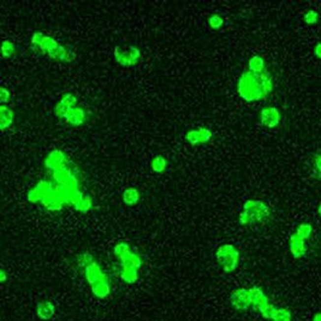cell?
Masks as SVG:
<instances>
[{"label":"cell","mask_w":321,"mask_h":321,"mask_svg":"<svg viewBox=\"0 0 321 321\" xmlns=\"http://www.w3.org/2000/svg\"><path fill=\"white\" fill-rule=\"evenodd\" d=\"M273 91V80L267 70L261 73L250 72L249 70L241 75L237 84L238 95L248 102L265 100Z\"/></svg>","instance_id":"cell-1"},{"label":"cell","mask_w":321,"mask_h":321,"mask_svg":"<svg viewBox=\"0 0 321 321\" xmlns=\"http://www.w3.org/2000/svg\"><path fill=\"white\" fill-rule=\"evenodd\" d=\"M271 217V208L261 200H248L243 203V209L238 216V223L242 226L262 224Z\"/></svg>","instance_id":"cell-2"},{"label":"cell","mask_w":321,"mask_h":321,"mask_svg":"<svg viewBox=\"0 0 321 321\" xmlns=\"http://www.w3.org/2000/svg\"><path fill=\"white\" fill-rule=\"evenodd\" d=\"M216 259L218 265L222 267L225 273H232L238 267L241 253H239V250L233 244L225 243L218 247L216 252Z\"/></svg>","instance_id":"cell-3"},{"label":"cell","mask_w":321,"mask_h":321,"mask_svg":"<svg viewBox=\"0 0 321 321\" xmlns=\"http://www.w3.org/2000/svg\"><path fill=\"white\" fill-rule=\"evenodd\" d=\"M116 62L124 67H131L141 61V51L134 45L117 46L113 51Z\"/></svg>","instance_id":"cell-4"},{"label":"cell","mask_w":321,"mask_h":321,"mask_svg":"<svg viewBox=\"0 0 321 321\" xmlns=\"http://www.w3.org/2000/svg\"><path fill=\"white\" fill-rule=\"evenodd\" d=\"M228 301H230L231 307L237 312H246L248 311L250 307H253L249 288L248 289H247V288H238V289H235L231 292Z\"/></svg>","instance_id":"cell-5"},{"label":"cell","mask_w":321,"mask_h":321,"mask_svg":"<svg viewBox=\"0 0 321 321\" xmlns=\"http://www.w3.org/2000/svg\"><path fill=\"white\" fill-rule=\"evenodd\" d=\"M78 100L72 93H65L62 95V97L59 99V101L57 102L54 106V114L57 118L59 119H66L67 114L71 112L72 110H75L76 107H78Z\"/></svg>","instance_id":"cell-6"},{"label":"cell","mask_w":321,"mask_h":321,"mask_svg":"<svg viewBox=\"0 0 321 321\" xmlns=\"http://www.w3.org/2000/svg\"><path fill=\"white\" fill-rule=\"evenodd\" d=\"M259 121L261 125L268 129H274L280 124L282 114L276 106H266L259 113Z\"/></svg>","instance_id":"cell-7"},{"label":"cell","mask_w":321,"mask_h":321,"mask_svg":"<svg viewBox=\"0 0 321 321\" xmlns=\"http://www.w3.org/2000/svg\"><path fill=\"white\" fill-rule=\"evenodd\" d=\"M31 42L32 46H35L40 52L46 54V56L59 43L56 39H53L52 36H48V35H46L45 32H35L34 34H32Z\"/></svg>","instance_id":"cell-8"},{"label":"cell","mask_w":321,"mask_h":321,"mask_svg":"<svg viewBox=\"0 0 321 321\" xmlns=\"http://www.w3.org/2000/svg\"><path fill=\"white\" fill-rule=\"evenodd\" d=\"M69 161L70 159L64 152L61 151V149H54L50 154H47L43 164H45L46 170H47L48 172H53V171L61 170V168L64 167Z\"/></svg>","instance_id":"cell-9"},{"label":"cell","mask_w":321,"mask_h":321,"mask_svg":"<svg viewBox=\"0 0 321 321\" xmlns=\"http://www.w3.org/2000/svg\"><path fill=\"white\" fill-rule=\"evenodd\" d=\"M213 132L207 128H197V129L189 130L186 134L187 142H189L193 146H200L208 143L211 141Z\"/></svg>","instance_id":"cell-10"},{"label":"cell","mask_w":321,"mask_h":321,"mask_svg":"<svg viewBox=\"0 0 321 321\" xmlns=\"http://www.w3.org/2000/svg\"><path fill=\"white\" fill-rule=\"evenodd\" d=\"M51 59L59 63H72L76 59V53L71 48L59 42L56 47L47 54Z\"/></svg>","instance_id":"cell-11"},{"label":"cell","mask_w":321,"mask_h":321,"mask_svg":"<svg viewBox=\"0 0 321 321\" xmlns=\"http://www.w3.org/2000/svg\"><path fill=\"white\" fill-rule=\"evenodd\" d=\"M249 292H250V297H252L253 308H254L257 312L261 313L263 309H266V307H267L269 303H271L268 296L266 295L265 291L262 290V288L254 285V287L249 288Z\"/></svg>","instance_id":"cell-12"},{"label":"cell","mask_w":321,"mask_h":321,"mask_svg":"<svg viewBox=\"0 0 321 321\" xmlns=\"http://www.w3.org/2000/svg\"><path fill=\"white\" fill-rule=\"evenodd\" d=\"M84 277H86L87 283H88L91 287L93 284H95V283L107 278V276H106L105 272L102 271L101 266H100V263L97 262L96 260L84 268Z\"/></svg>","instance_id":"cell-13"},{"label":"cell","mask_w":321,"mask_h":321,"mask_svg":"<svg viewBox=\"0 0 321 321\" xmlns=\"http://www.w3.org/2000/svg\"><path fill=\"white\" fill-rule=\"evenodd\" d=\"M306 242L307 241H303V239L298 238L295 233H292V235L290 236L289 252H290V254L292 255L293 259L298 260V259H302V257H306L307 250H308Z\"/></svg>","instance_id":"cell-14"},{"label":"cell","mask_w":321,"mask_h":321,"mask_svg":"<svg viewBox=\"0 0 321 321\" xmlns=\"http://www.w3.org/2000/svg\"><path fill=\"white\" fill-rule=\"evenodd\" d=\"M56 313V307L51 301L42 300L36 304V315L39 319L43 321H47L52 319Z\"/></svg>","instance_id":"cell-15"},{"label":"cell","mask_w":321,"mask_h":321,"mask_svg":"<svg viewBox=\"0 0 321 321\" xmlns=\"http://www.w3.org/2000/svg\"><path fill=\"white\" fill-rule=\"evenodd\" d=\"M121 261V267H129V268H136L140 269L143 266V259L141 255L136 254V253H132L130 250L129 253L122 257L121 259H118Z\"/></svg>","instance_id":"cell-16"},{"label":"cell","mask_w":321,"mask_h":321,"mask_svg":"<svg viewBox=\"0 0 321 321\" xmlns=\"http://www.w3.org/2000/svg\"><path fill=\"white\" fill-rule=\"evenodd\" d=\"M92 292L95 297L97 298H106L111 295L112 292V287H111V283L108 278H105L100 282L95 283V284L92 285Z\"/></svg>","instance_id":"cell-17"},{"label":"cell","mask_w":321,"mask_h":321,"mask_svg":"<svg viewBox=\"0 0 321 321\" xmlns=\"http://www.w3.org/2000/svg\"><path fill=\"white\" fill-rule=\"evenodd\" d=\"M15 121V112L7 105L0 106V129L4 132L5 130L9 129Z\"/></svg>","instance_id":"cell-18"},{"label":"cell","mask_w":321,"mask_h":321,"mask_svg":"<svg viewBox=\"0 0 321 321\" xmlns=\"http://www.w3.org/2000/svg\"><path fill=\"white\" fill-rule=\"evenodd\" d=\"M86 111H84L82 107H76L75 110H72L71 112L67 114L65 122L71 125V127H81V125L86 123Z\"/></svg>","instance_id":"cell-19"},{"label":"cell","mask_w":321,"mask_h":321,"mask_svg":"<svg viewBox=\"0 0 321 321\" xmlns=\"http://www.w3.org/2000/svg\"><path fill=\"white\" fill-rule=\"evenodd\" d=\"M122 197H123V202L127 206H135L141 200V193L137 188L129 187L124 190Z\"/></svg>","instance_id":"cell-20"},{"label":"cell","mask_w":321,"mask_h":321,"mask_svg":"<svg viewBox=\"0 0 321 321\" xmlns=\"http://www.w3.org/2000/svg\"><path fill=\"white\" fill-rule=\"evenodd\" d=\"M140 269L136 268H129V267H121L119 271V276L123 282L128 283V284H134L140 278Z\"/></svg>","instance_id":"cell-21"},{"label":"cell","mask_w":321,"mask_h":321,"mask_svg":"<svg viewBox=\"0 0 321 321\" xmlns=\"http://www.w3.org/2000/svg\"><path fill=\"white\" fill-rule=\"evenodd\" d=\"M248 70L250 72L261 73L266 71V62L261 56H253L248 61Z\"/></svg>","instance_id":"cell-22"},{"label":"cell","mask_w":321,"mask_h":321,"mask_svg":"<svg viewBox=\"0 0 321 321\" xmlns=\"http://www.w3.org/2000/svg\"><path fill=\"white\" fill-rule=\"evenodd\" d=\"M313 231H314V227H313L312 224H309V223H301V224L297 225V227H296L293 233H295L298 238L303 239V241H308V239L312 237Z\"/></svg>","instance_id":"cell-23"},{"label":"cell","mask_w":321,"mask_h":321,"mask_svg":"<svg viewBox=\"0 0 321 321\" xmlns=\"http://www.w3.org/2000/svg\"><path fill=\"white\" fill-rule=\"evenodd\" d=\"M93 205H94L93 197H92L91 195L86 194L82 200H81L75 207H73V209L77 212H81V213H87V212H89L92 208H93Z\"/></svg>","instance_id":"cell-24"},{"label":"cell","mask_w":321,"mask_h":321,"mask_svg":"<svg viewBox=\"0 0 321 321\" xmlns=\"http://www.w3.org/2000/svg\"><path fill=\"white\" fill-rule=\"evenodd\" d=\"M151 168L156 173L165 172L166 168H167V160L162 156L154 157L151 161Z\"/></svg>","instance_id":"cell-25"},{"label":"cell","mask_w":321,"mask_h":321,"mask_svg":"<svg viewBox=\"0 0 321 321\" xmlns=\"http://www.w3.org/2000/svg\"><path fill=\"white\" fill-rule=\"evenodd\" d=\"M272 321H292V313L289 308L285 307H277L276 312H274Z\"/></svg>","instance_id":"cell-26"},{"label":"cell","mask_w":321,"mask_h":321,"mask_svg":"<svg viewBox=\"0 0 321 321\" xmlns=\"http://www.w3.org/2000/svg\"><path fill=\"white\" fill-rule=\"evenodd\" d=\"M16 52L15 43L10 40H4L1 43V54L5 59H9Z\"/></svg>","instance_id":"cell-27"},{"label":"cell","mask_w":321,"mask_h":321,"mask_svg":"<svg viewBox=\"0 0 321 321\" xmlns=\"http://www.w3.org/2000/svg\"><path fill=\"white\" fill-rule=\"evenodd\" d=\"M130 250H131V248H130L129 243H127V242H119V243H117L116 246H114L113 254L117 259H121L122 257H124Z\"/></svg>","instance_id":"cell-28"},{"label":"cell","mask_w":321,"mask_h":321,"mask_svg":"<svg viewBox=\"0 0 321 321\" xmlns=\"http://www.w3.org/2000/svg\"><path fill=\"white\" fill-rule=\"evenodd\" d=\"M95 259L91 253H83V254L78 255L77 257V265L78 267H82L83 269L88 265H91L92 262H94Z\"/></svg>","instance_id":"cell-29"},{"label":"cell","mask_w":321,"mask_h":321,"mask_svg":"<svg viewBox=\"0 0 321 321\" xmlns=\"http://www.w3.org/2000/svg\"><path fill=\"white\" fill-rule=\"evenodd\" d=\"M208 26L211 27L214 31H218V29L222 28L224 26V20H223L222 16H219L218 13H214V15L209 16L208 17Z\"/></svg>","instance_id":"cell-30"},{"label":"cell","mask_w":321,"mask_h":321,"mask_svg":"<svg viewBox=\"0 0 321 321\" xmlns=\"http://www.w3.org/2000/svg\"><path fill=\"white\" fill-rule=\"evenodd\" d=\"M303 21L306 22L307 24H309V26H314V24H317L318 21H319V13L314 10L307 11L303 16Z\"/></svg>","instance_id":"cell-31"},{"label":"cell","mask_w":321,"mask_h":321,"mask_svg":"<svg viewBox=\"0 0 321 321\" xmlns=\"http://www.w3.org/2000/svg\"><path fill=\"white\" fill-rule=\"evenodd\" d=\"M314 170L317 178H321V152L314 154Z\"/></svg>","instance_id":"cell-32"},{"label":"cell","mask_w":321,"mask_h":321,"mask_svg":"<svg viewBox=\"0 0 321 321\" xmlns=\"http://www.w3.org/2000/svg\"><path fill=\"white\" fill-rule=\"evenodd\" d=\"M276 309H277V306H274L273 303H269L268 306L266 307V309H263L260 314L262 315V318H265V319L271 320L272 317H273L274 312H276Z\"/></svg>","instance_id":"cell-33"},{"label":"cell","mask_w":321,"mask_h":321,"mask_svg":"<svg viewBox=\"0 0 321 321\" xmlns=\"http://www.w3.org/2000/svg\"><path fill=\"white\" fill-rule=\"evenodd\" d=\"M10 101H11L10 91L7 88H5V87H1V89H0V102H1L2 105H6L7 102Z\"/></svg>","instance_id":"cell-34"},{"label":"cell","mask_w":321,"mask_h":321,"mask_svg":"<svg viewBox=\"0 0 321 321\" xmlns=\"http://www.w3.org/2000/svg\"><path fill=\"white\" fill-rule=\"evenodd\" d=\"M314 56L321 61V42H318L317 45L314 46Z\"/></svg>","instance_id":"cell-35"},{"label":"cell","mask_w":321,"mask_h":321,"mask_svg":"<svg viewBox=\"0 0 321 321\" xmlns=\"http://www.w3.org/2000/svg\"><path fill=\"white\" fill-rule=\"evenodd\" d=\"M7 279V276H6V272H5V269H1L0 271V282L1 283H5Z\"/></svg>","instance_id":"cell-36"},{"label":"cell","mask_w":321,"mask_h":321,"mask_svg":"<svg viewBox=\"0 0 321 321\" xmlns=\"http://www.w3.org/2000/svg\"><path fill=\"white\" fill-rule=\"evenodd\" d=\"M312 321H321V312L315 313V314L313 315V319H312Z\"/></svg>","instance_id":"cell-37"},{"label":"cell","mask_w":321,"mask_h":321,"mask_svg":"<svg viewBox=\"0 0 321 321\" xmlns=\"http://www.w3.org/2000/svg\"><path fill=\"white\" fill-rule=\"evenodd\" d=\"M318 214L321 217V203L319 205V207H318Z\"/></svg>","instance_id":"cell-38"}]
</instances>
